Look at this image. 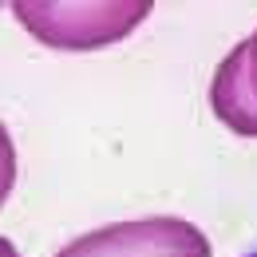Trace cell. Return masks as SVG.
Segmentation results:
<instances>
[{
  "mask_svg": "<svg viewBox=\"0 0 257 257\" xmlns=\"http://www.w3.org/2000/svg\"><path fill=\"white\" fill-rule=\"evenodd\" d=\"M16 20L28 32L64 52H91L131 36L147 16L151 0H111V4H52V0H16Z\"/></svg>",
  "mask_w": 257,
  "mask_h": 257,
  "instance_id": "6da1fadb",
  "label": "cell"
},
{
  "mask_svg": "<svg viewBox=\"0 0 257 257\" xmlns=\"http://www.w3.org/2000/svg\"><path fill=\"white\" fill-rule=\"evenodd\" d=\"M56 257H214V249L194 222L159 214L91 229L67 241Z\"/></svg>",
  "mask_w": 257,
  "mask_h": 257,
  "instance_id": "7a4b0ae2",
  "label": "cell"
},
{
  "mask_svg": "<svg viewBox=\"0 0 257 257\" xmlns=\"http://www.w3.org/2000/svg\"><path fill=\"white\" fill-rule=\"evenodd\" d=\"M210 107H214V115L233 135L257 139V91H253V83H249V52H245V40L214 71Z\"/></svg>",
  "mask_w": 257,
  "mask_h": 257,
  "instance_id": "3957f363",
  "label": "cell"
},
{
  "mask_svg": "<svg viewBox=\"0 0 257 257\" xmlns=\"http://www.w3.org/2000/svg\"><path fill=\"white\" fill-rule=\"evenodd\" d=\"M12 186H16V147H12V135L0 123V206L8 202Z\"/></svg>",
  "mask_w": 257,
  "mask_h": 257,
  "instance_id": "277c9868",
  "label": "cell"
},
{
  "mask_svg": "<svg viewBox=\"0 0 257 257\" xmlns=\"http://www.w3.org/2000/svg\"><path fill=\"white\" fill-rule=\"evenodd\" d=\"M245 52H249V83H253V91H257V32L245 40Z\"/></svg>",
  "mask_w": 257,
  "mask_h": 257,
  "instance_id": "5b68a950",
  "label": "cell"
},
{
  "mask_svg": "<svg viewBox=\"0 0 257 257\" xmlns=\"http://www.w3.org/2000/svg\"><path fill=\"white\" fill-rule=\"evenodd\" d=\"M0 257H20V249H16L8 237H0Z\"/></svg>",
  "mask_w": 257,
  "mask_h": 257,
  "instance_id": "8992f818",
  "label": "cell"
},
{
  "mask_svg": "<svg viewBox=\"0 0 257 257\" xmlns=\"http://www.w3.org/2000/svg\"><path fill=\"white\" fill-rule=\"evenodd\" d=\"M245 257H257V249H249V253H245Z\"/></svg>",
  "mask_w": 257,
  "mask_h": 257,
  "instance_id": "52a82bcc",
  "label": "cell"
}]
</instances>
